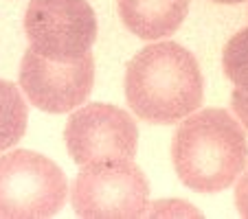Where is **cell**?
Instances as JSON below:
<instances>
[{
	"label": "cell",
	"mask_w": 248,
	"mask_h": 219,
	"mask_svg": "<svg viewBox=\"0 0 248 219\" xmlns=\"http://www.w3.org/2000/svg\"><path fill=\"white\" fill-rule=\"evenodd\" d=\"M222 66H224L226 77L235 84V88L248 92V27L235 33L226 42Z\"/></svg>",
	"instance_id": "cell-10"
},
{
	"label": "cell",
	"mask_w": 248,
	"mask_h": 219,
	"mask_svg": "<svg viewBox=\"0 0 248 219\" xmlns=\"http://www.w3.org/2000/svg\"><path fill=\"white\" fill-rule=\"evenodd\" d=\"M94 59L86 53L79 59L57 61L29 48L22 57L20 86L35 107L51 114L75 110L93 92Z\"/></svg>",
	"instance_id": "cell-7"
},
{
	"label": "cell",
	"mask_w": 248,
	"mask_h": 219,
	"mask_svg": "<svg viewBox=\"0 0 248 219\" xmlns=\"http://www.w3.org/2000/svg\"><path fill=\"white\" fill-rule=\"evenodd\" d=\"M31 51L57 61L79 59L97 40V18L88 0H31L24 15Z\"/></svg>",
	"instance_id": "cell-5"
},
{
	"label": "cell",
	"mask_w": 248,
	"mask_h": 219,
	"mask_svg": "<svg viewBox=\"0 0 248 219\" xmlns=\"http://www.w3.org/2000/svg\"><path fill=\"white\" fill-rule=\"evenodd\" d=\"M171 160L185 187L196 193H220L246 169L248 140L226 110L209 107L185 117L171 140Z\"/></svg>",
	"instance_id": "cell-2"
},
{
	"label": "cell",
	"mask_w": 248,
	"mask_h": 219,
	"mask_svg": "<svg viewBox=\"0 0 248 219\" xmlns=\"http://www.w3.org/2000/svg\"><path fill=\"white\" fill-rule=\"evenodd\" d=\"M242 180L237 182V189H235V204L242 217H248V169H244Z\"/></svg>",
	"instance_id": "cell-11"
},
{
	"label": "cell",
	"mask_w": 248,
	"mask_h": 219,
	"mask_svg": "<svg viewBox=\"0 0 248 219\" xmlns=\"http://www.w3.org/2000/svg\"><path fill=\"white\" fill-rule=\"evenodd\" d=\"M29 110L20 90L0 79V154L11 149L27 131Z\"/></svg>",
	"instance_id": "cell-9"
},
{
	"label": "cell",
	"mask_w": 248,
	"mask_h": 219,
	"mask_svg": "<svg viewBox=\"0 0 248 219\" xmlns=\"http://www.w3.org/2000/svg\"><path fill=\"white\" fill-rule=\"evenodd\" d=\"M204 81L196 57L176 42L140 48L125 70V97L139 118L171 125L202 105Z\"/></svg>",
	"instance_id": "cell-1"
},
{
	"label": "cell",
	"mask_w": 248,
	"mask_h": 219,
	"mask_svg": "<svg viewBox=\"0 0 248 219\" xmlns=\"http://www.w3.org/2000/svg\"><path fill=\"white\" fill-rule=\"evenodd\" d=\"M68 195L64 171L42 154L16 149L0 156V217L44 219L60 213Z\"/></svg>",
	"instance_id": "cell-3"
},
{
	"label": "cell",
	"mask_w": 248,
	"mask_h": 219,
	"mask_svg": "<svg viewBox=\"0 0 248 219\" xmlns=\"http://www.w3.org/2000/svg\"><path fill=\"white\" fill-rule=\"evenodd\" d=\"M213 2H222V5H237V2H244V0H213Z\"/></svg>",
	"instance_id": "cell-13"
},
{
	"label": "cell",
	"mask_w": 248,
	"mask_h": 219,
	"mask_svg": "<svg viewBox=\"0 0 248 219\" xmlns=\"http://www.w3.org/2000/svg\"><path fill=\"white\" fill-rule=\"evenodd\" d=\"M70 202L79 217L134 219L150 202V184L134 160L86 164L73 182Z\"/></svg>",
	"instance_id": "cell-4"
},
{
	"label": "cell",
	"mask_w": 248,
	"mask_h": 219,
	"mask_svg": "<svg viewBox=\"0 0 248 219\" xmlns=\"http://www.w3.org/2000/svg\"><path fill=\"white\" fill-rule=\"evenodd\" d=\"M231 103H233V110H235V114H237V118L246 125V130H248V92L235 88L233 90V101Z\"/></svg>",
	"instance_id": "cell-12"
},
{
	"label": "cell",
	"mask_w": 248,
	"mask_h": 219,
	"mask_svg": "<svg viewBox=\"0 0 248 219\" xmlns=\"http://www.w3.org/2000/svg\"><path fill=\"white\" fill-rule=\"evenodd\" d=\"M189 0H119V15L140 40H160L178 31Z\"/></svg>",
	"instance_id": "cell-8"
},
{
	"label": "cell",
	"mask_w": 248,
	"mask_h": 219,
	"mask_svg": "<svg viewBox=\"0 0 248 219\" xmlns=\"http://www.w3.org/2000/svg\"><path fill=\"white\" fill-rule=\"evenodd\" d=\"M66 147L77 164L134 160L139 130L134 118L117 105L90 103L70 114L64 130Z\"/></svg>",
	"instance_id": "cell-6"
}]
</instances>
